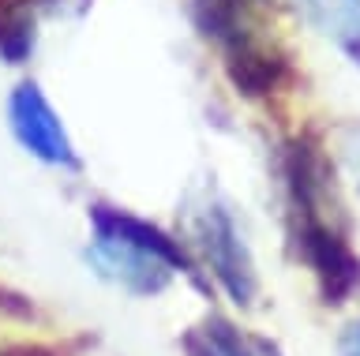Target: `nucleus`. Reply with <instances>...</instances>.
<instances>
[{
	"label": "nucleus",
	"mask_w": 360,
	"mask_h": 356,
	"mask_svg": "<svg viewBox=\"0 0 360 356\" xmlns=\"http://www.w3.org/2000/svg\"><path fill=\"white\" fill-rule=\"evenodd\" d=\"M90 229H94V240L86 251L90 263L124 293L158 296L162 289H169L176 274H188L199 282V270L184 251V244L154 221L135 218L120 206L98 203L90 210Z\"/></svg>",
	"instance_id": "nucleus-1"
},
{
	"label": "nucleus",
	"mask_w": 360,
	"mask_h": 356,
	"mask_svg": "<svg viewBox=\"0 0 360 356\" xmlns=\"http://www.w3.org/2000/svg\"><path fill=\"white\" fill-rule=\"evenodd\" d=\"M289 232L297 244V255L315 277L323 304L338 308L360 289V259L349 244L345 229L334 214H304L289 218Z\"/></svg>",
	"instance_id": "nucleus-2"
},
{
	"label": "nucleus",
	"mask_w": 360,
	"mask_h": 356,
	"mask_svg": "<svg viewBox=\"0 0 360 356\" xmlns=\"http://www.w3.org/2000/svg\"><path fill=\"white\" fill-rule=\"evenodd\" d=\"M195 244L207 263V274L236 308H252L259 296V274L252 248L244 244V232L236 218L221 203H207L195 218Z\"/></svg>",
	"instance_id": "nucleus-3"
},
{
	"label": "nucleus",
	"mask_w": 360,
	"mask_h": 356,
	"mask_svg": "<svg viewBox=\"0 0 360 356\" xmlns=\"http://www.w3.org/2000/svg\"><path fill=\"white\" fill-rule=\"evenodd\" d=\"M8 128L15 143L34 161L53 165V169H79L75 143L68 136L60 113L41 94L38 83H19L8 98Z\"/></svg>",
	"instance_id": "nucleus-4"
},
{
	"label": "nucleus",
	"mask_w": 360,
	"mask_h": 356,
	"mask_svg": "<svg viewBox=\"0 0 360 356\" xmlns=\"http://www.w3.org/2000/svg\"><path fill=\"white\" fill-rule=\"evenodd\" d=\"M263 0H191V23L199 38L218 49V57L240 53L255 41L270 38Z\"/></svg>",
	"instance_id": "nucleus-5"
},
{
	"label": "nucleus",
	"mask_w": 360,
	"mask_h": 356,
	"mask_svg": "<svg viewBox=\"0 0 360 356\" xmlns=\"http://www.w3.org/2000/svg\"><path fill=\"white\" fill-rule=\"evenodd\" d=\"M297 15L360 68V0H292Z\"/></svg>",
	"instance_id": "nucleus-6"
},
{
	"label": "nucleus",
	"mask_w": 360,
	"mask_h": 356,
	"mask_svg": "<svg viewBox=\"0 0 360 356\" xmlns=\"http://www.w3.org/2000/svg\"><path fill=\"white\" fill-rule=\"evenodd\" d=\"M188 356H281L274 341L240 330L225 315H207L184 338Z\"/></svg>",
	"instance_id": "nucleus-7"
},
{
	"label": "nucleus",
	"mask_w": 360,
	"mask_h": 356,
	"mask_svg": "<svg viewBox=\"0 0 360 356\" xmlns=\"http://www.w3.org/2000/svg\"><path fill=\"white\" fill-rule=\"evenodd\" d=\"M34 53V0H0V60L22 64Z\"/></svg>",
	"instance_id": "nucleus-8"
},
{
	"label": "nucleus",
	"mask_w": 360,
	"mask_h": 356,
	"mask_svg": "<svg viewBox=\"0 0 360 356\" xmlns=\"http://www.w3.org/2000/svg\"><path fill=\"white\" fill-rule=\"evenodd\" d=\"M338 349H342V356H360V319L345 327V334H342V345H338Z\"/></svg>",
	"instance_id": "nucleus-9"
},
{
	"label": "nucleus",
	"mask_w": 360,
	"mask_h": 356,
	"mask_svg": "<svg viewBox=\"0 0 360 356\" xmlns=\"http://www.w3.org/2000/svg\"><path fill=\"white\" fill-rule=\"evenodd\" d=\"M263 4H274V0H263Z\"/></svg>",
	"instance_id": "nucleus-10"
}]
</instances>
